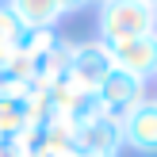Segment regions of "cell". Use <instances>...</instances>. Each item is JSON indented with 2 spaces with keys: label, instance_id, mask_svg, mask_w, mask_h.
Wrapping results in <instances>:
<instances>
[{
  "label": "cell",
  "instance_id": "14",
  "mask_svg": "<svg viewBox=\"0 0 157 157\" xmlns=\"http://www.w3.org/2000/svg\"><path fill=\"white\" fill-rule=\"evenodd\" d=\"M0 96H4V77H0Z\"/></svg>",
  "mask_w": 157,
  "mask_h": 157
},
{
  "label": "cell",
  "instance_id": "4",
  "mask_svg": "<svg viewBox=\"0 0 157 157\" xmlns=\"http://www.w3.org/2000/svg\"><path fill=\"white\" fill-rule=\"evenodd\" d=\"M107 50H111L115 69H123V73L138 77L142 84L157 81V31H153V35H142V38L115 42V46H107Z\"/></svg>",
  "mask_w": 157,
  "mask_h": 157
},
{
  "label": "cell",
  "instance_id": "5",
  "mask_svg": "<svg viewBox=\"0 0 157 157\" xmlns=\"http://www.w3.org/2000/svg\"><path fill=\"white\" fill-rule=\"evenodd\" d=\"M96 100H100V111L111 115V119H123L130 107H138L146 100V84L138 77L123 73V69H111L104 77V84L96 88Z\"/></svg>",
  "mask_w": 157,
  "mask_h": 157
},
{
  "label": "cell",
  "instance_id": "1",
  "mask_svg": "<svg viewBox=\"0 0 157 157\" xmlns=\"http://www.w3.org/2000/svg\"><path fill=\"white\" fill-rule=\"evenodd\" d=\"M96 27H100L104 46L153 35V4H146V0H100Z\"/></svg>",
  "mask_w": 157,
  "mask_h": 157
},
{
  "label": "cell",
  "instance_id": "10",
  "mask_svg": "<svg viewBox=\"0 0 157 157\" xmlns=\"http://www.w3.org/2000/svg\"><path fill=\"white\" fill-rule=\"evenodd\" d=\"M54 4H58V15H73V12H81L88 0H54Z\"/></svg>",
  "mask_w": 157,
  "mask_h": 157
},
{
  "label": "cell",
  "instance_id": "9",
  "mask_svg": "<svg viewBox=\"0 0 157 157\" xmlns=\"http://www.w3.org/2000/svg\"><path fill=\"white\" fill-rule=\"evenodd\" d=\"M19 19H15L8 8H0V65L15 54V42H19Z\"/></svg>",
  "mask_w": 157,
  "mask_h": 157
},
{
  "label": "cell",
  "instance_id": "2",
  "mask_svg": "<svg viewBox=\"0 0 157 157\" xmlns=\"http://www.w3.org/2000/svg\"><path fill=\"white\" fill-rule=\"evenodd\" d=\"M111 69H115L111 50H107L100 38H88V42H73V50H69V69H65V81L73 84V88L96 92Z\"/></svg>",
  "mask_w": 157,
  "mask_h": 157
},
{
  "label": "cell",
  "instance_id": "6",
  "mask_svg": "<svg viewBox=\"0 0 157 157\" xmlns=\"http://www.w3.org/2000/svg\"><path fill=\"white\" fill-rule=\"evenodd\" d=\"M77 150L81 153H96V157H119L123 153V127H119V119L96 111L92 119L77 123Z\"/></svg>",
  "mask_w": 157,
  "mask_h": 157
},
{
  "label": "cell",
  "instance_id": "7",
  "mask_svg": "<svg viewBox=\"0 0 157 157\" xmlns=\"http://www.w3.org/2000/svg\"><path fill=\"white\" fill-rule=\"evenodd\" d=\"M4 8L19 19L23 31H54L58 19H61L54 0H8Z\"/></svg>",
  "mask_w": 157,
  "mask_h": 157
},
{
  "label": "cell",
  "instance_id": "13",
  "mask_svg": "<svg viewBox=\"0 0 157 157\" xmlns=\"http://www.w3.org/2000/svg\"><path fill=\"white\" fill-rule=\"evenodd\" d=\"M153 31H157V4H153Z\"/></svg>",
  "mask_w": 157,
  "mask_h": 157
},
{
  "label": "cell",
  "instance_id": "16",
  "mask_svg": "<svg viewBox=\"0 0 157 157\" xmlns=\"http://www.w3.org/2000/svg\"><path fill=\"white\" fill-rule=\"evenodd\" d=\"M146 4H157V0H146Z\"/></svg>",
  "mask_w": 157,
  "mask_h": 157
},
{
  "label": "cell",
  "instance_id": "3",
  "mask_svg": "<svg viewBox=\"0 0 157 157\" xmlns=\"http://www.w3.org/2000/svg\"><path fill=\"white\" fill-rule=\"evenodd\" d=\"M119 127H123V150L157 157V96H146L138 107H130L119 119Z\"/></svg>",
  "mask_w": 157,
  "mask_h": 157
},
{
  "label": "cell",
  "instance_id": "15",
  "mask_svg": "<svg viewBox=\"0 0 157 157\" xmlns=\"http://www.w3.org/2000/svg\"><path fill=\"white\" fill-rule=\"evenodd\" d=\"M4 4H8V0H0V8H4Z\"/></svg>",
  "mask_w": 157,
  "mask_h": 157
},
{
  "label": "cell",
  "instance_id": "12",
  "mask_svg": "<svg viewBox=\"0 0 157 157\" xmlns=\"http://www.w3.org/2000/svg\"><path fill=\"white\" fill-rule=\"evenodd\" d=\"M69 157H96V153H81V150H77V153H69Z\"/></svg>",
  "mask_w": 157,
  "mask_h": 157
},
{
  "label": "cell",
  "instance_id": "8",
  "mask_svg": "<svg viewBox=\"0 0 157 157\" xmlns=\"http://www.w3.org/2000/svg\"><path fill=\"white\" fill-rule=\"evenodd\" d=\"M27 127H31V119H27L23 96H8L4 92V96H0V138H4V142H15Z\"/></svg>",
  "mask_w": 157,
  "mask_h": 157
},
{
  "label": "cell",
  "instance_id": "11",
  "mask_svg": "<svg viewBox=\"0 0 157 157\" xmlns=\"http://www.w3.org/2000/svg\"><path fill=\"white\" fill-rule=\"evenodd\" d=\"M0 157H23V150L15 142H4V138H0Z\"/></svg>",
  "mask_w": 157,
  "mask_h": 157
}]
</instances>
